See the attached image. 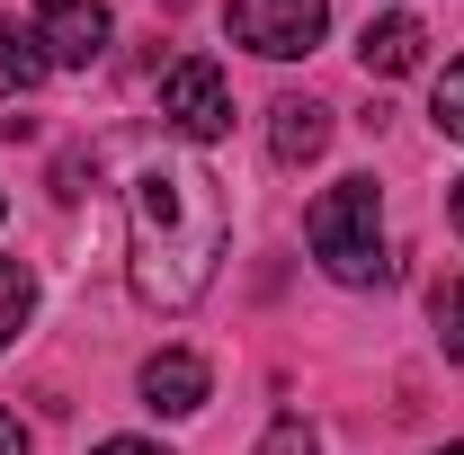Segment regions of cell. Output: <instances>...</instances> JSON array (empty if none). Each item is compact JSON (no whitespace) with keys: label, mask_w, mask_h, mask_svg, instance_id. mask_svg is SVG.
Listing matches in <instances>:
<instances>
[{"label":"cell","mask_w":464,"mask_h":455,"mask_svg":"<svg viewBox=\"0 0 464 455\" xmlns=\"http://www.w3.org/2000/svg\"><path fill=\"white\" fill-rule=\"evenodd\" d=\"M125 224H134V295L152 313H188L215 268H224V188L179 161V152H143L134 188H125Z\"/></svg>","instance_id":"cell-1"},{"label":"cell","mask_w":464,"mask_h":455,"mask_svg":"<svg viewBox=\"0 0 464 455\" xmlns=\"http://www.w3.org/2000/svg\"><path fill=\"white\" fill-rule=\"evenodd\" d=\"M304 241H313V259H322L340 286H384L393 277V250H384V188H375V179H340L331 197H313Z\"/></svg>","instance_id":"cell-2"},{"label":"cell","mask_w":464,"mask_h":455,"mask_svg":"<svg viewBox=\"0 0 464 455\" xmlns=\"http://www.w3.org/2000/svg\"><path fill=\"white\" fill-rule=\"evenodd\" d=\"M161 125H170L179 143H224L232 134V81L206 54L170 63V72H161Z\"/></svg>","instance_id":"cell-3"},{"label":"cell","mask_w":464,"mask_h":455,"mask_svg":"<svg viewBox=\"0 0 464 455\" xmlns=\"http://www.w3.org/2000/svg\"><path fill=\"white\" fill-rule=\"evenodd\" d=\"M322 36H331V9L322 0H232V45H250L268 63L313 54Z\"/></svg>","instance_id":"cell-4"},{"label":"cell","mask_w":464,"mask_h":455,"mask_svg":"<svg viewBox=\"0 0 464 455\" xmlns=\"http://www.w3.org/2000/svg\"><path fill=\"white\" fill-rule=\"evenodd\" d=\"M36 45H45V63H63V72H90V63L108 54V0H45Z\"/></svg>","instance_id":"cell-5"},{"label":"cell","mask_w":464,"mask_h":455,"mask_svg":"<svg viewBox=\"0 0 464 455\" xmlns=\"http://www.w3.org/2000/svg\"><path fill=\"white\" fill-rule=\"evenodd\" d=\"M206 393H215L206 357H188V348H161V357H143V402H152V411L188 420V411H206Z\"/></svg>","instance_id":"cell-6"},{"label":"cell","mask_w":464,"mask_h":455,"mask_svg":"<svg viewBox=\"0 0 464 455\" xmlns=\"http://www.w3.org/2000/svg\"><path fill=\"white\" fill-rule=\"evenodd\" d=\"M322 143H331V108H322V99H277V108H268V152H277V170L322 161Z\"/></svg>","instance_id":"cell-7"},{"label":"cell","mask_w":464,"mask_h":455,"mask_svg":"<svg viewBox=\"0 0 464 455\" xmlns=\"http://www.w3.org/2000/svg\"><path fill=\"white\" fill-rule=\"evenodd\" d=\"M420 45H429V27H420L411 9H393V18H366V36H357V63H366L375 81H402V72H420Z\"/></svg>","instance_id":"cell-8"},{"label":"cell","mask_w":464,"mask_h":455,"mask_svg":"<svg viewBox=\"0 0 464 455\" xmlns=\"http://www.w3.org/2000/svg\"><path fill=\"white\" fill-rule=\"evenodd\" d=\"M36 81H45V45H36V36L0 9V99H27Z\"/></svg>","instance_id":"cell-9"},{"label":"cell","mask_w":464,"mask_h":455,"mask_svg":"<svg viewBox=\"0 0 464 455\" xmlns=\"http://www.w3.org/2000/svg\"><path fill=\"white\" fill-rule=\"evenodd\" d=\"M27 313H36V277H27V259H0V348L27 331Z\"/></svg>","instance_id":"cell-10"},{"label":"cell","mask_w":464,"mask_h":455,"mask_svg":"<svg viewBox=\"0 0 464 455\" xmlns=\"http://www.w3.org/2000/svg\"><path fill=\"white\" fill-rule=\"evenodd\" d=\"M429 116H438V134H456V143H464V54L438 72V90H429Z\"/></svg>","instance_id":"cell-11"},{"label":"cell","mask_w":464,"mask_h":455,"mask_svg":"<svg viewBox=\"0 0 464 455\" xmlns=\"http://www.w3.org/2000/svg\"><path fill=\"white\" fill-rule=\"evenodd\" d=\"M438 348H447V357H464V277L438 286Z\"/></svg>","instance_id":"cell-12"},{"label":"cell","mask_w":464,"mask_h":455,"mask_svg":"<svg viewBox=\"0 0 464 455\" xmlns=\"http://www.w3.org/2000/svg\"><path fill=\"white\" fill-rule=\"evenodd\" d=\"M259 455H322V438H313V420H277L259 438Z\"/></svg>","instance_id":"cell-13"},{"label":"cell","mask_w":464,"mask_h":455,"mask_svg":"<svg viewBox=\"0 0 464 455\" xmlns=\"http://www.w3.org/2000/svg\"><path fill=\"white\" fill-rule=\"evenodd\" d=\"M90 455H170V447H152V438H108V447H90Z\"/></svg>","instance_id":"cell-14"},{"label":"cell","mask_w":464,"mask_h":455,"mask_svg":"<svg viewBox=\"0 0 464 455\" xmlns=\"http://www.w3.org/2000/svg\"><path fill=\"white\" fill-rule=\"evenodd\" d=\"M0 455H27V429H18V411H0Z\"/></svg>","instance_id":"cell-15"},{"label":"cell","mask_w":464,"mask_h":455,"mask_svg":"<svg viewBox=\"0 0 464 455\" xmlns=\"http://www.w3.org/2000/svg\"><path fill=\"white\" fill-rule=\"evenodd\" d=\"M447 224L464 232V179H456V188H447Z\"/></svg>","instance_id":"cell-16"},{"label":"cell","mask_w":464,"mask_h":455,"mask_svg":"<svg viewBox=\"0 0 464 455\" xmlns=\"http://www.w3.org/2000/svg\"><path fill=\"white\" fill-rule=\"evenodd\" d=\"M429 455H464V438H456V447H429Z\"/></svg>","instance_id":"cell-17"},{"label":"cell","mask_w":464,"mask_h":455,"mask_svg":"<svg viewBox=\"0 0 464 455\" xmlns=\"http://www.w3.org/2000/svg\"><path fill=\"white\" fill-rule=\"evenodd\" d=\"M0 215H9V197H0Z\"/></svg>","instance_id":"cell-18"}]
</instances>
